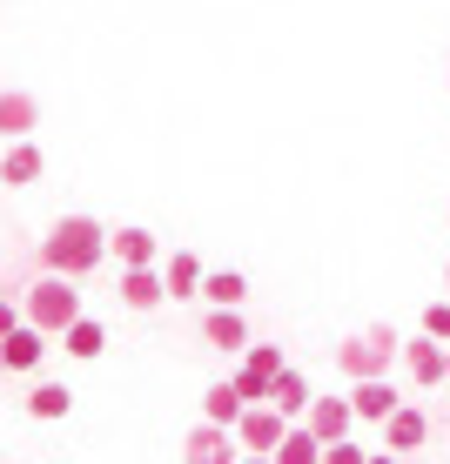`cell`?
Listing matches in <instances>:
<instances>
[{
    "instance_id": "cell-1",
    "label": "cell",
    "mask_w": 450,
    "mask_h": 464,
    "mask_svg": "<svg viewBox=\"0 0 450 464\" xmlns=\"http://www.w3.org/2000/svg\"><path fill=\"white\" fill-rule=\"evenodd\" d=\"M101 256H108V229L94 216H61L54 229H47V243H41V269H54V276H94L101 269Z\"/></svg>"
},
{
    "instance_id": "cell-2",
    "label": "cell",
    "mask_w": 450,
    "mask_h": 464,
    "mask_svg": "<svg viewBox=\"0 0 450 464\" xmlns=\"http://www.w3.org/2000/svg\"><path fill=\"white\" fill-rule=\"evenodd\" d=\"M404 357V337H397L390 324H377V330H363V337H349V343H336V371H343L349 383H363V377H390V363Z\"/></svg>"
},
{
    "instance_id": "cell-3",
    "label": "cell",
    "mask_w": 450,
    "mask_h": 464,
    "mask_svg": "<svg viewBox=\"0 0 450 464\" xmlns=\"http://www.w3.org/2000/svg\"><path fill=\"white\" fill-rule=\"evenodd\" d=\"M21 310H27V324H34V330L61 337V330H68L74 316H81V290H74V276H54V269H47L34 290L21 296Z\"/></svg>"
},
{
    "instance_id": "cell-4",
    "label": "cell",
    "mask_w": 450,
    "mask_h": 464,
    "mask_svg": "<svg viewBox=\"0 0 450 464\" xmlns=\"http://www.w3.org/2000/svg\"><path fill=\"white\" fill-rule=\"evenodd\" d=\"M276 371H282V350H276V343H249L229 383L243 391V404H269V383H276Z\"/></svg>"
},
{
    "instance_id": "cell-5",
    "label": "cell",
    "mask_w": 450,
    "mask_h": 464,
    "mask_svg": "<svg viewBox=\"0 0 450 464\" xmlns=\"http://www.w3.org/2000/svg\"><path fill=\"white\" fill-rule=\"evenodd\" d=\"M289 424H296V418H282L276 404H249L243 424H235V444H243V451H276Z\"/></svg>"
},
{
    "instance_id": "cell-6",
    "label": "cell",
    "mask_w": 450,
    "mask_h": 464,
    "mask_svg": "<svg viewBox=\"0 0 450 464\" xmlns=\"http://www.w3.org/2000/svg\"><path fill=\"white\" fill-rule=\"evenodd\" d=\"M235 458H243V451H235V430L208 424V418L188 430V444H182V464H235Z\"/></svg>"
},
{
    "instance_id": "cell-7",
    "label": "cell",
    "mask_w": 450,
    "mask_h": 464,
    "mask_svg": "<svg viewBox=\"0 0 450 464\" xmlns=\"http://www.w3.org/2000/svg\"><path fill=\"white\" fill-rule=\"evenodd\" d=\"M444 357H450V343H437L430 330H424V337H410V343H404V371H410V383H424V391H430V383H444Z\"/></svg>"
},
{
    "instance_id": "cell-8",
    "label": "cell",
    "mask_w": 450,
    "mask_h": 464,
    "mask_svg": "<svg viewBox=\"0 0 450 464\" xmlns=\"http://www.w3.org/2000/svg\"><path fill=\"white\" fill-rule=\"evenodd\" d=\"M302 424H310L323 444H336V438H349V424H357V404H349V397H316V404L302 411Z\"/></svg>"
},
{
    "instance_id": "cell-9",
    "label": "cell",
    "mask_w": 450,
    "mask_h": 464,
    "mask_svg": "<svg viewBox=\"0 0 450 464\" xmlns=\"http://www.w3.org/2000/svg\"><path fill=\"white\" fill-rule=\"evenodd\" d=\"M121 303L128 310H162L168 303V283H162V269H121Z\"/></svg>"
},
{
    "instance_id": "cell-10",
    "label": "cell",
    "mask_w": 450,
    "mask_h": 464,
    "mask_svg": "<svg viewBox=\"0 0 450 464\" xmlns=\"http://www.w3.org/2000/svg\"><path fill=\"white\" fill-rule=\"evenodd\" d=\"M424 438H430V418L416 404H397L390 418H383V444H390V451H416Z\"/></svg>"
},
{
    "instance_id": "cell-11",
    "label": "cell",
    "mask_w": 450,
    "mask_h": 464,
    "mask_svg": "<svg viewBox=\"0 0 450 464\" xmlns=\"http://www.w3.org/2000/svg\"><path fill=\"white\" fill-rule=\"evenodd\" d=\"M34 121H41L34 94H21V88L0 94V135H7V141H27V135H34Z\"/></svg>"
},
{
    "instance_id": "cell-12",
    "label": "cell",
    "mask_w": 450,
    "mask_h": 464,
    "mask_svg": "<svg viewBox=\"0 0 450 464\" xmlns=\"http://www.w3.org/2000/svg\"><path fill=\"white\" fill-rule=\"evenodd\" d=\"M269 404H276L282 418H302V411L316 404V391H310V377H302V371H289V363H282L276 383H269Z\"/></svg>"
},
{
    "instance_id": "cell-13",
    "label": "cell",
    "mask_w": 450,
    "mask_h": 464,
    "mask_svg": "<svg viewBox=\"0 0 450 464\" xmlns=\"http://www.w3.org/2000/svg\"><path fill=\"white\" fill-rule=\"evenodd\" d=\"M108 256H115L121 269H148L155 256H162V243H155L148 229H115V236H108Z\"/></svg>"
},
{
    "instance_id": "cell-14",
    "label": "cell",
    "mask_w": 450,
    "mask_h": 464,
    "mask_svg": "<svg viewBox=\"0 0 450 464\" xmlns=\"http://www.w3.org/2000/svg\"><path fill=\"white\" fill-rule=\"evenodd\" d=\"M349 404H357V418H369V424H383V418H390L397 404H404V397L390 391V377H363L357 391H349Z\"/></svg>"
},
{
    "instance_id": "cell-15",
    "label": "cell",
    "mask_w": 450,
    "mask_h": 464,
    "mask_svg": "<svg viewBox=\"0 0 450 464\" xmlns=\"http://www.w3.org/2000/svg\"><path fill=\"white\" fill-rule=\"evenodd\" d=\"M0 357H7V371H41V357H47V330L21 324L7 343H0Z\"/></svg>"
},
{
    "instance_id": "cell-16",
    "label": "cell",
    "mask_w": 450,
    "mask_h": 464,
    "mask_svg": "<svg viewBox=\"0 0 450 464\" xmlns=\"http://www.w3.org/2000/svg\"><path fill=\"white\" fill-rule=\"evenodd\" d=\"M0 182H7V188L41 182V149H34V141H7V155H0Z\"/></svg>"
},
{
    "instance_id": "cell-17",
    "label": "cell",
    "mask_w": 450,
    "mask_h": 464,
    "mask_svg": "<svg viewBox=\"0 0 450 464\" xmlns=\"http://www.w3.org/2000/svg\"><path fill=\"white\" fill-rule=\"evenodd\" d=\"M202 276H208V269H202L188 249H175L168 263H162V283H168V296H175V303H182V296H202Z\"/></svg>"
},
{
    "instance_id": "cell-18",
    "label": "cell",
    "mask_w": 450,
    "mask_h": 464,
    "mask_svg": "<svg viewBox=\"0 0 450 464\" xmlns=\"http://www.w3.org/2000/svg\"><path fill=\"white\" fill-rule=\"evenodd\" d=\"M61 350H68V357H81V363H94L108 350V330L94 324V316H74L68 330H61Z\"/></svg>"
},
{
    "instance_id": "cell-19",
    "label": "cell",
    "mask_w": 450,
    "mask_h": 464,
    "mask_svg": "<svg viewBox=\"0 0 450 464\" xmlns=\"http://www.w3.org/2000/svg\"><path fill=\"white\" fill-rule=\"evenodd\" d=\"M269 458H276V464H323V438H316L310 424H289L282 444H276Z\"/></svg>"
},
{
    "instance_id": "cell-20",
    "label": "cell",
    "mask_w": 450,
    "mask_h": 464,
    "mask_svg": "<svg viewBox=\"0 0 450 464\" xmlns=\"http://www.w3.org/2000/svg\"><path fill=\"white\" fill-rule=\"evenodd\" d=\"M202 296H208V310H243L249 283H243V269H208V276H202Z\"/></svg>"
},
{
    "instance_id": "cell-21",
    "label": "cell",
    "mask_w": 450,
    "mask_h": 464,
    "mask_svg": "<svg viewBox=\"0 0 450 464\" xmlns=\"http://www.w3.org/2000/svg\"><path fill=\"white\" fill-rule=\"evenodd\" d=\"M202 337L215 343V350H249V330H243V310H208V324H202Z\"/></svg>"
},
{
    "instance_id": "cell-22",
    "label": "cell",
    "mask_w": 450,
    "mask_h": 464,
    "mask_svg": "<svg viewBox=\"0 0 450 464\" xmlns=\"http://www.w3.org/2000/svg\"><path fill=\"white\" fill-rule=\"evenodd\" d=\"M243 411H249V404H243V391H235V383H208V397H202V418H208V424H229V430H235V424H243Z\"/></svg>"
},
{
    "instance_id": "cell-23",
    "label": "cell",
    "mask_w": 450,
    "mask_h": 464,
    "mask_svg": "<svg viewBox=\"0 0 450 464\" xmlns=\"http://www.w3.org/2000/svg\"><path fill=\"white\" fill-rule=\"evenodd\" d=\"M68 411H74L68 383H34V391H27V418H68Z\"/></svg>"
},
{
    "instance_id": "cell-24",
    "label": "cell",
    "mask_w": 450,
    "mask_h": 464,
    "mask_svg": "<svg viewBox=\"0 0 450 464\" xmlns=\"http://www.w3.org/2000/svg\"><path fill=\"white\" fill-rule=\"evenodd\" d=\"M424 330H430L437 343H450V296H437V303L424 310Z\"/></svg>"
},
{
    "instance_id": "cell-25",
    "label": "cell",
    "mask_w": 450,
    "mask_h": 464,
    "mask_svg": "<svg viewBox=\"0 0 450 464\" xmlns=\"http://www.w3.org/2000/svg\"><path fill=\"white\" fill-rule=\"evenodd\" d=\"M323 464H369V451L349 444V438H336V444H323Z\"/></svg>"
},
{
    "instance_id": "cell-26",
    "label": "cell",
    "mask_w": 450,
    "mask_h": 464,
    "mask_svg": "<svg viewBox=\"0 0 450 464\" xmlns=\"http://www.w3.org/2000/svg\"><path fill=\"white\" fill-rule=\"evenodd\" d=\"M21 324H27V310H14V303H7V296H0V343H7V337H14V330H21Z\"/></svg>"
},
{
    "instance_id": "cell-27",
    "label": "cell",
    "mask_w": 450,
    "mask_h": 464,
    "mask_svg": "<svg viewBox=\"0 0 450 464\" xmlns=\"http://www.w3.org/2000/svg\"><path fill=\"white\" fill-rule=\"evenodd\" d=\"M235 464H276V458H269V451H249V458H235Z\"/></svg>"
},
{
    "instance_id": "cell-28",
    "label": "cell",
    "mask_w": 450,
    "mask_h": 464,
    "mask_svg": "<svg viewBox=\"0 0 450 464\" xmlns=\"http://www.w3.org/2000/svg\"><path fill=\"white\" fill-rule=\"evenodd\" d=\"M369 464H397V458H390V444H383V451H369Z\"/></svg>"
},
{
    "instance_id": "cell-29",
    "label": "cell",
    "mask_w": 450,
    "mask_h": 464,
    "mask_svg": "<svg viewBox=\"0 0 450 464\" xmlns=\"http://www.w3.org/2000/svg\"><path fill=\"white\" fill-rule=\"evenodd\" d=\"M444 296H450V263H444Z\"/></svg>"
},
{
    "instance_id": "cell-30",
    "label": "cell",
    "mask_w": 450,
    "mask_h": 464,
    "mask_svg": "<svg viewBox=\"0 0 450 464\" xmlns=\"http://www.w3.org/2000/svg\"><path fill=\"white\" fill-rule=\"evenodd\" d=\"M444 383H450V357H444Z\"/></svg>"
},
{
    "instance_id": "cell-31",
    "label": "cell",
    "mask_w": 450,
    "mask_h": 464,
    "mask_svg": "<svg viewBox=\"0 0 450 464\" xmlns=\"http://www.w3.org/2000/svg\"><path fill=\"white\" fill-rule=\"evenodd\" d=\"M0 371H7V357H0Z\"/></svg>"
}]
</instances>
